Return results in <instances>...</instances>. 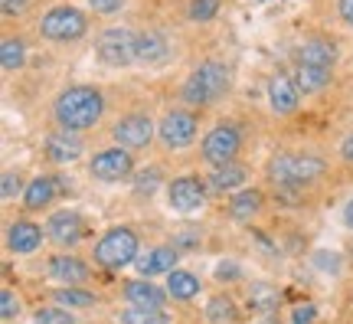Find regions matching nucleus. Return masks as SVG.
Masks as SVG:
<instances>
[{
	"label": "nucleus",
	"instance_id": "16",
	"mask_svg": "<svg viewBox=\"0 0 353 324\" xmlns=\"http://www.w3.org/2000/svg\"><path fill=\"white\" fill-rule=\"evenodd\" d=\"M121 298H125L128 305H138V308H167V301H174L170 292L161 288L157 282H151L148 275L128 278L125 285H121Z\"/></svg>",
	"mask_w": 353,
	"mask_h": 324
},
{
	"label": "nucleus",
	"instance_id": "24",
	"mask_svg": "<svg viewBox=\"0 0 353 324\" xmlns=\"http://www.w3.org/2000/svg\"><path fill=\"white\" fill-rule=\"evenodd\" d=\"M46 154H50V161L56 164H72L82 158V141L76 137V131H56V135L46 137Z\"/></svg>",
	"mask_w": 353,
	"mask_h": 324
},
{
	"label": "nucleus",
	"instance_id": "38",
	"mask_svg": "<svg viewBox=\"0 0 353 324\" xmlns=\"http://www.w3.org/2000/svg\"><path fill=\"white\" fill-rule=\"evenodd\" d=\"M337 151H341V161H343V164H350V167H353V135L343 137L341 148H337Z\"/></svg>",
	"mask_w": 353,
	"mask_h": 324
},
{
	"label": "nucleus",
	"instance_id": "3",
	"mask_svg": "<svg viewBox=\"0 0 353 324\" xmlns=\"http://www.w3.org/2000/svg\"><path fill=\"white\" fill-rule=\"evenodd\" d=\"M232 88V69L223 59H203L200 66H193V73L183 79L180 86V99L190 108H210L216 102H223Z\"/></svg>",
	"mask_w": 353,
	"mask_h": 324
},
{
	"label": "nucleus",
	"instance_id": "35",
	"mask_svg": "<svg viewBox=\"0 0 353 324\" xmlns=\"http://www.w3.org/2000/svg\"><path fill=\"white\" fill-rule=\"evenodd\" d=\"M88 7L95 13H105V17H112V13H118L121 7H125V0H88Z\"/></svg>",
	"mask_w": 353,
	"mask_h": 324
},
{
	"label": "nucleus",
	"instance_id": "39",
	"mask_svg": "<svg viewBox=\"0 0 353 324\" xmlns=\"http://www.w3.org/2000/svg\"><path fill=\"white\" fill-rule=\"evenodd\" d=\"M337 13L347 26H353V0H337Z\"/></svg>",
	"mask_w": 353,
	"mask_h": 324
},
{
	"label": "nucleus",
	"instance_id": "7",
	"mask_svg": "<svg viewBox=\"0 0 353 324\" xmlns=\"http://www.w3.org/2000/svg\"><path fill=\"white\" fill-rule=\"evenodd\" d=\"M200 135V115L196 108H170V112L157 122V137L167 151H180V148H190L193 141Z\"/></svg>",
	"mask_w": 353,
	"mask_h": 324
},
{
	"label": "nucleus",
	"instance_id": "43",
	"mask_svg": "<svg viewBox=\"0 0 353 324\" xmlns=\"http://www.w3.org/2000/svg\"><path fill=\"white\" fill-rule=\"evenodd\" d=\"M262 3H268V0H262Z\"/></svg>",
	"mask_w": 353,
	"mask_h": 324
},
{
	"label": "nucleus",
	"instance_id": "1",
	"mask_svg": "<svg viewBox=\"0 0 353 324\" xmlns=\"http://www.w3.org/2000/svg\"><path fill=\"white\" fill-rule=\"evenodd\" d=\"M327 174V161L311 151H278L265 164V177L278 193L298 197L307 187H314L321 177Z\"/></svg>",
	"mask_w": 353,
	"mask_h": 324
},
{
	"label": "nucleus",
	"instance_id": "5",
	"mask_svg": "<svg viewBox=\"0 0 353 324\" xmlns=\"http://www.w3.org/2000/svg\"><path fill=\"white\" fill-rule=\"evenodd\" d=\"M39 37L52 39V43H72V39H82L88 33V17L79 7H69V3H59L39 17Z\"/></svg>",
	"mask_w": 353,
	"mask_h": 324
},
{
	"label": "nucleus",
	"instance_id": "17",
	"mask_svg": "<svg viewBox=\"0 0 353 324\" xmlns=\"http://www.w3.org/2000/svg\"><path fill=\"white\" fill-rule=\"evenodd\" d=\"M59 190H65V187H63V180H59L56 174L33 177V180L26 184V190H23V210L26 213L50 210L52 203H56V197H59Z\"/></svg>",
	"mask_w": 353,
	"mask_h": 324
},
{
	"label": "nucleus",
	"instance_id": "8",
	"mask_svg": "<svg viewBox=\"0 0 353 324\" xmlns=\"http://www.w3.org/2000/svg\"><path fill=\"white\" fill-rule=\"evenodd\" d=\"M95 275V262L82 259L72 249H59L46 259V278L56 285H88Z\"/></svg>",
	"mask_w": 353,
	"mask_h": 324
},
{
	"label": "nucleus",
	"instance_id": "18",
	"mask_svg": "<svg viewBox=\"0 0 353 324\" xmlns=\"http://www.w3.org/2000/svg\"><path fill=\"white\" fill-rule=\"evenodd\" d=\"M134 59L144 66H164L170 59V43L161 30H141L134 33Z\"/></svg>",
	"mask_w": 353,
	"mask_h": 324
},
{
	"label": "nucleus",
	"instance_id": "20",
	"mask_svg": "<svg viewBox=\"0 0 353 324\" xmlns=\"http://www.w3.org/2000/svg\"><path fill=\"white\" fill-rule=\"evenodd\" d=\"M265 210V193L259 187H242L236 190L226 203V213L229 220H236V223H252L255 216Z\"/></svg>",
	"mask_w": 353,
	"mask_h": 324
},
{
	"label": "nucleus",
	"instance_id": "42",
	"mask_svg": "<svg viewBox=\"0 0 353 324\" xmlns=\"http://www.w3.org/2000/svg\"><path fill=\"white\" fill-rule=\"evenodd\" d=\"M347 252H350V262H353V242H350V249H347Z\"/></svg>",
	"mask_w": 353,
	"mask_h": 324
},
{
	"label": "nucleus",
	"instance_id": "25",
	"mask_svg": "<svg viewBox=\"0 0 353 324\" xmlns=\"http://www.w3.org/2000/svg\"><path fill=\"white\" fill-rule=\"evenodd\" d=\"M203 318H206V324H239L242 312H239V305H236V298H232V295H226V292H216V295H210V298H206Z\"/></svg>",
	"mask_w": 353,
	"mask_h": 324
},
{
	"label": "nucleus",
	"instance_id": "32",
	"mask_svg": "<svg viewBox=\"0 0 353 324\" xmlns=\"http://www.w3.org/2000/svg\"><path fill=\"white\" fill-rule=\"evenodd\" d=\"M219 7H223V0H190L187 13L193 23H210V20H216Z\"/></svg>",
	"mask_w": 353,
	"mask_h": 324
},
{
	"label": "nucleus",
	"instance_id": "34",
	"mask_svg": "<svg viewBox=\"0 0 353 324\" xmlns=\"http://www.w3.org/2000/svg\"><path fill=\"white\" fill-rule=\"evenodd\" d=\"M23 180H20V174H13V171H7V174H3V200H7V203H10L13 197H17V193H23Z\"/></svg>",
	"mask_w": 353,
	"mask_h": 324
},
{
	"label": "nucleus",
	"instance_id": "6",
	"mask_svg": "<svg viewBox=\"0 0 353 324\" xmlns=\"http://www.w3.org/2000/svg\"><path fill=\"white\" fill-rule=\"evenodd\" d=\"M239 151H242V131H239V125H232V122L213 125L200 141V158H203V164H210V167L232 164L239 158Z\"/></svg>",
	"mask_w": 353,
	"mask_h": 324
},
{
	"label": "nucleus",
	"instance_id": "30",
	"mask_svg": "<svg viewBox=\"0 0 353 324\" xmlns=\"http://www.w3.org/2000/svg\"><path fill=\"white\" fill-rule=\"evenodd\" d=\"M23 63H26V43L20 37H7L3 46H0V66H3V73H17V69H23Z\"/></svg>",
	"mask_w": 353,
	"mask_h": 324
},
{
	"label": "nucleus",
	"instance_id": "10",
	"mask_svg": "<svg viewBox=\"0 0 353 324\" xmlns=\"http://www.w3.org/2000/svg\"><path fill=\"white\" fill-rule=\"evenodd\" d=\"M88 174L101 180V184H118V180H128V177L134 174V158H131V151L121 148V144H114V148H105L99 151L92 161H88Z\"/></svg>",
	"mask_w": 353,
	"mask_h": 324
},
{
	"label": "nucleus",
	"instance_id": "28",
	"mask_svg": "<svg viewBox=\"0 0 353 324\" xmlns=\"http://www.w3.org/2000/svg\"><path fill=\"white\" fill-rule=\"evenodd\" d=\"M334 79V69H324V66H304L298 63V73H294V82L301 88V95H317L324 92Z\"/></svg>",
	"mask_w": 353,
	"mask_h": 324
},
{
	"label": "nucleus",
	"instance_id": "9",
	"mask_svg": "<svg viewBox=\"0 0 353 324\" xmlns=\"http://www.w3.org/2000/svg\"><path fill=\"white\" fill-rule=\"evenodd\" d=\"M154 135H157V122L144 112H128L112 125L114 144H121L128 151H144L151 148Z\"/></svg>",
	"mask_w": 353,
	"mask_h": 324
},
{
	"label": "nucleus",
	"instance_id": "15",
	"mask_svg": "<svg viewBox=\"0 0 353 324\" xmlns=\"http://www.w3.org/2000/svg\"><path fill=\"white\" fill-rule=\"evenodd\" d=\"M265 95H268V105L275 115H294L301 108V88L298 82L285 73H272L268 75V86H265Z\"/></svg>",
	"mask_w": 353,
	"mask_h": 324
},
{
	"label": "nucleus",
	"instance_id": "19",
	"mask_svg": "<svg viewBox=\"0 0 353 324\" xmlns=\"http://www.w3.org/2000/svg\"><path fill=\"white\" fill-rule=\"evenodd\" d=\"M176 262H180V249H176L174 242H161V246H151V249L138 256V272L154 278V275H170L176 269Z\"/></svg>",
	"mask_w": 353,
	"mask_h": 324
},
{
	"label": "nucleus",
	"instance_id": "29",
	"mask_svg": "<svg viewBox=\"0 0 353 324\" xmlns=\"http://www.w3.org/2000/svg\"><path fill=\"white\" fill-rule=\"evenodd\" d=\"M118 324H174V318L167 314V308H138L128 305L118 312Z\"/></svg>",
	"mask_w": 353,
	"mask_h": 324
},
{
	"label": "nucleus",
	"instance_id": "41",
	"mask_svg": "<svg viewBox=\"0 0 353 324\" xmlns=\"http://www.w3.org/2000/svg\"><path fill=\"white\" fill-rule=\"evenodd\" d=\"M259 324H281V321H278V312L275 314H262V321H259Z\"/></svg>",
	"mask_w": 353,
	"mask_h": 324
},
{
	"label": "nucleus",
	"instance_id": "4",
	"mask_svg": "<svg viewBox=\"0 0 353 324\" xmlns=\"http://www.w3.org/2000/svg\"><path fill=\"white\" fill-rule=\"evenodd\" d=\"M92 262L99 269H108V272H118L125 265H134L141 256V236L131 229V226H108L95 246H92Z\"/></svg>",
	"mask_w": 353,
	"mask_h": 324
},
{
	"label": "nucleus",
	"instance_id": "31",
	"mask_svg": "<svg viewBox=\"0 0 353 324\" xmlns=\"http://www.w3.org/2000/svg\"><path fill=\"white\" fill-rule=\"evenodd\" d=\"M33 324H76V318H72L69 308L52 301V305H43V308L33 312Z\"/></svg>",
	"mask_w": 353,
	"mask_h": 324
},
{
	"label": "nucleus",
	"instance_id": "23",
	"mask_svg": "<svg viewBox=\"0 0 353 324\" xmlns=\"http://www.w3.org/2000/svg\"><path fill=\"white\" fill-rule=\"evenodd\" d=\"M278 305H281V292H278L272 282H252L245 288V308L252 314H275Z\"/></svg>",
	"mask_w": 353,
	"mask_h": 324
},
{
	"label": "nucleus",
	"instance_id": "40",
	"mask_svg": "<svg viewBox=\"0 0 353 324\" xmlns=\"http://www.w3.org/2000/svg\"><path fill=\"white\" fill-rule=\"evenodd\" d=\"M343 226L353 233V200H347V207H343Z\"/></svg>",
	"mask_w": 353,
	"mask_h": 324
},
{
	"label": "nucleus",
	"instance_id": "13",
	"mask_svg": "<svg viewBox=\"0 0 353 324\" xmlns=\"http://www.w3.org/2000/svg\"><path fill=\"white\" fill-rule=\"evenodd\" d=\"M206 203V184L196 174L174 177L167 184V207L176 213H196Z\"/></svg>",
	"mask_w": 353,
	"mask_h": 324
},
{
	"label": "nucleus",
	"instance_id": "12",
	"mask_svg": "<svg viewBox=\"0 0 353 324\" xmlns=\"http://www.w3.org/2000/svg\"><path fill=\"white\" fill-rule=\"evenodd\" d=\"M95 56H99L105 66H114V69L128 66L134 59V33L125 30V26L105 30V33L95 39Z\"/></svg>",
	"mask_w": 353,
	"mask_h": 324
},
{
	"label": "nucleus",
	"instance_id": "26",
	"mask_svg": "<svg viewBox=\"0 0 353 324\" xmlns=\"http://www.w3.org/2000/svg\"><path fill=\"white\" fill-rule=\"evenodd\" d=\"M245 180H249V167L232 161V164H223V167H213L210 187L219 190V193H236V190L245 187Z\"/></svg>",
	"mask_w": 353,
	"mask_h": 324
},
{
	"label": "nucleus",
	"instance_id": "2",
	"mask_svg": "<svg viewBox=\"0 0 353 324\" xmlns=\"http://www.w3.org/2000/svg\"><path fill=\"white\" fill-rule=\"evenodd\" d=\"M105 115V95L95 86H69L52 102V122L63 131H88Z\"/></svg>",
	"mask_w": 353,
	"mask_h": 324
},
{
	"label": "nucleus",
	"instance_id": "21",
	"mask_svg": "<svg viewBox=\"0 0 353 324\" xmlns=\"http://www.w3.org/2000/svg\"><path fill=\"white\" fill-rule=\"evenodd\" d=\"M337 56H341V50H337V43L327 39V37H307L301 46H298V63H304V66H324V69H334Z\"/></svg>",
	"mask_w": 353,
	"mask_h": 324
},
{
	"label": "nucleus",
	"instance_id": "14",
	"mask_svg": "<svg viewBox=\"0 0 353 324\" xmlns=\"http://www.w3.org/2000/svg\"><path fill=\"white\" fill-rule=\"evenodd\" d=\"M3 242H7L10 256H33L46 242V226L33 223V220H13V223H7Z\"/></svg>",
	"mask_w": 353,
	"mask_h": 324
},
{
	"label": "nucleus",
	"instance_id": "36",
	"mask_svg": "<svg viewBox=\"0 0 353 324\" xmlns=\"http://www.w3.org/2000/svg\"><path fill=\"white\" fill-rule=\"evenodd\" d=\"M314 314H317L314 305H301V308H294V314H291V324H311Z\"/></svg>",
	"mask_w": 353,
	"mask_h": 324
},
{
	"label": "nucleus",
	"instance_id": "37",
	"mask_svg": "<svg viewBox=\"0 0 353 324\" xmlns=\"http://www.w3.org/2000/svg\"><path fill=\"white\" fill-rule=\"evenodd\" d=\"M0 7H3V17H20L30 7V0H0Z\"/></svg>",
	"mask_w": 353,
	"mask_h": 324
},
{
	"label": "nucleus",
	"instance_id": "33",
	"mask_svg": "<svg viewBox=\"0 0 353 324\" xmlns=\"http://www.w3.org/2000/svg\"><path fill=\"white\" fill-rule=\"evenodd\" d=\"M20 312H23L20 295H17L13 288H3V292H0V318L7 324H13V318H20Z\"/></svg>",
	"mask_w": 353,
	"mask_h": 324
},
{
	"label": "nucleus",
	"instance_id": "27",
	"mask_svg": "<svg viewBox=\"0 0 353 324\" xmlns=\"http://www.w3.org/2000/svg\"><path fill=\"white\" fill-rule=\"evenodd\" d=\"M164 288L170 292V298L174 301H193L203 292V282H200V275H193L190 269H180V265H176L174 272L167 275Z\"/></svg>",
	"mask_w": 353,
	"mask_h": 324
},
{
	"label": "nucleus",
	"instance_id": "11",
	"mask_svg": "<svg viewBox=\"0 0 353 324\" xmlns=\"http://www.w3.org/2000/svg\"><path fill=\"white\" fill-rule=\"evenodd\" d=\"M88 223L82 220V213L76 210H56L46 220V239L56 249H76L79 242L85 239Z\"/></svg>",
	"mask_w": 353,
	"mask_h": 324
},
{
	"label": "nucleus",
	"instance_id": "22",
	"mask_svg": "<svg viewBox=\"0 0 353 324\" xmlns=\"http://www.w3.org/2000/svg\"><path fill=\"white\" fill-rule=\"evenodd\" d=\"M50 298L56 305L69 308V312H88V308H99L101 305V295L92 292L88 285H56L50 292Z\"/></svg>",
	"mask_w": 353,
	"mask_h": 324
}]
</instances>
